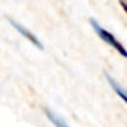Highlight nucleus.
Instances as JSON below:
<instances>
[{
    "mask_svg": "<svg viewBox=\"0 0 127 127\" xmlns=\"http://www.w3.org/2000/svg\"><path fill=\"white\" fill-rule=\"evenodd\" d=\"M91 25H92V28H94V30L96 31V34L105 41V42H107L108 45H111L113 49H116L123 57H126L127 56V54H126V50H125V47L117 41V39L111 34V32H108L107 30H105L103 28H101L100 26V24H97L95 20H91Z\"/></svg>",
    "mask_w": 127,
    "mask_h": 127,
    "instance_id": "obj_1",
    "label": "nucleus"
},
{
    "mask_svg": "<svg viewBox=\"0 0 127 127\" xmlns=\"http://www.w3.org/2000/svg\"><path fill=\"white\" fill-rule=\"evenodd\" d=\"M10 24H11V25H13V26H14V28H15V29H16V30H18V31H19V32H20L23 36H24V37H26L28 40H30V41H31V42H32L35 46H37V47H39V49H41V50L44 49L42 44H41V42L37 40V37H36V36H35L32 32H30V31H29L26 28H24L23 25H20V24L15 23L14 20H10Z\"/></svg>",
    "mask_w": 127,
    "mask_h": 127,
    "instance_id": "obj_2",
    "label": "nucleus"
},
{
    "mask_svg": "<svg viewBox=\"0 0 127 127\" xmlns=\"http://www.w3.org/2000/svg\"><path fill=\"white\" fill-rule=\"evenodd\" d=\"M46 112V115L49 116V118H50V121L56 126V127H69L66 123H65V121H64L60 116H57V115H55V113H52L51 111H45Z\"/></svg>",
    "mask_w": 127,
    "mask_h": 127,
    "instance_id": "obj_3",
    "label": "nucleus"
},
{
    "mask_svg": "<svg viewBox=\"0 0 127 127\" xmlns=\"http://www.w3.org/2000/svg\"><path fill=\"white\" fill-rule=\"evenodd\" d=\"M106 76H107V80H108L110 85L112 86V89H113V90L117 92V95H118V96H121V98H122L123 101H126V95H125V91H123V89H122V87H121L118 84H116V81H115V80H113V79H112L110 75H107V74H106Z\"/></svg>",
    "mask_w": 127,
    "mask_h": 127,
    "instance_id": "obj_4",
    "label": "nucleus"
}]
</instances>
